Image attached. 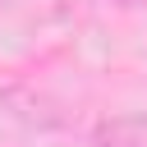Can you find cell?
Wrapping results in <instances>:
<instances>
[{"label":"cell","instance_id":"1","mask_svg":"<svg viewBox=\"0 0 147 147\" xmlns=\"http://www.w3.org/2000/svg\"><path fill=\"white\" fill-rule=\"evenodd\" d=\"M92 147H147V110L96 119L92 124Z\"/></svg>","mask_w":147,"mask_h":147}]
</instances>
